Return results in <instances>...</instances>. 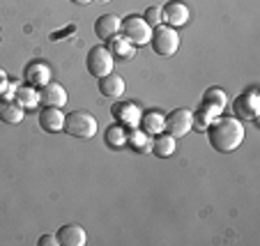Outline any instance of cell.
Here are the masks:
<instances>
[{"label": "cell", "mask_w": 260, "mask_h": 246, "mask_svg": "<svg viewBox=\"0 0 260 246\" xmlns=\"http://www.w3.org/2000/svg\"><path fill=\"white\" fill-rule=\"evenodd\" d=\"M175 148H177L175 138L168 136L166 131H161V133H157V136L152 138V148H150V152H152L154 157H159V159H168L173 152H175Z\"/></svg>", "instance_id": "19"}, {"label": "cell", "mask_w": 260, "mask_h": 246, "mask_svg": "<svg viewBox=\"0 0 260 246\" xmlns=\"http://www.w3.org/2000/svg\"><path fill=\"white\" fill-rule=\"evenodd\" d=\"M233 111H235L237 120H249V122H255L260 113V97L255 90L251 92H242L240 97L233 99Z\"/></svg>", "instance_id": "7"}, {"label": "cell", "mask_w": 260, "mask_h": 246, "mask_svg": "<svg viewBox=\"0 0 260 246\" xmlns=\"http://www.w3.org/2000/svg\"><path fill=\"white\" fill-rule=\"evenodd\" d=\"M55 237H58V244H62V246H83L88 241V235H85V230L79 223H64L55 232Z\"/></svg>", "instance_id": "12"}, {"label": "cell", "mask_w": 260, "mask_h": 246, "mask_svg": "<svg viewBox=\"0 0 260 246\" xmlns=\"http://www.w3.org/2000/svg\"><path fill=\"white\" fill-rule=\"evenodd\" d=\"M106 49L111 51L113 58H122V60H132L136 55V46L124 34H113L111 40H106Z\"/></svg>", "instance_id": "15"}, {"label": "cell", "mask_w": 260, "mask_h": 246, "mask_svg": "<svg viewBox=\"0 0 260 246\" xmlns=\"http://www.w3.org/2000/svg\"><path fill=\"white\" fill-rule=\"evenodd\" d=\"M191 115H193V129H198V131H205L207 124H210L214 118H219L214 111L207 109V106H203V103H201V109H198L196 113H191Z\"/></svg>", "instance_id": "24"}, {"label": "cell", "mask_w": 260, "mask_h": 246, "mask_svg": "<svg viewBox=\"0 0 260 246\" xmlns=\"http://www.w3.org/2000/svg\"><path fill=\"white\" fill-rule=\"evenodd\" d=\"M40 127L44 129L46 133H58L62 131L64 127V115L60 109H53V106H42L40 111Z\"/></svg>", "instance_id": "13"}, {"label": "cell", "mask_w": 260, "mask_h": 246, "mask_svg": "<svg viewBox=\"0 0 260 246\" xmlns=\"http://www.w3.org/2000/svg\"><path fill=\"white\" fill-rule=\"evenodd\" d=\"M25 81H28V85H32V88H42V85H46L51 81V69L49 64L44 62H32L28 69H25Z\"/></svg>", "instance_id": "18"}, {"label": "cell", "mask_w": 260, "mask_h": 246, "mask_svg": "<svg viewBox=\"0 0 260 246\" xmlns=\"http://www.w3.org/2000/svg\"><path fill=\"white\" fill-rule=\"evenodd\" d=\"M226 92L221 88H210L205 94H203V106H207V109H212L216 115H221V111L226 109Z\"/></svg>", "instance_id": "21"}, {"label": "cell", "mask_w": 260, "mask_h": 246, "mask_svg": "<svg viewBox=\"0 0 260 246\" xmlns=\"http://www.w3.org/2000/svg\"><path fill=\"white\" fill-rule=\"evenodd\" d=\"M62 131L74 138H92L97 133V118L90 111H72L69 115H64Z\"/></svg>", "instance_id": "3"}, {"label": "cell", "mask_w": 260, "mask_h": 246, "mask_svg": "<svg viewBox=\"0 0 260 246\" xmlns=\"http://www.w3.org/2000/svg\"><path fill=\"white\" fill-rule=\"evenodd\" d=\"M7 85H10V79H7V72L0 67V94H5Z\"/></svg>", "instance_id": "27"}, {"label": "cell", "mask_w": 260, "mask_h": 246, "mask_svg": "<svg viewBox=\"0 0 260 246\" xmlns=\"http://www.w3.org/2000/svg\"><path fill=\"white\" fill-rule=\"evenodd\" d=\"M0 40H3V30H0Z\"/></svg>", "instance_id": "30"}, {"label": "cell", "mask_w": 260, "mask_h": 246, "mask_svg": "<svg viewBox=\"0 0 260 246\" xmlns=\"http://www.w3.org/2000/svg\"><path fill=\"white\" fill-rule=\"evenodd\" d=\"M164 120H166V115H164V113L150 111V113L141 115V122H138V127H141L145 133H150V136H157V133L164 131Z\"/></svg>", "instance_id": "20"}, {"label": "cell", "mask_w": 260, "mask_h": 246, "mask_svg": "<svg viewBox=\"0 0 260 246\" xmlns=\"http://www.w3.org/2000/svg\"><path fill=\"white\" fill-rule=\"evenodd\" d=\"M14 99L23 106V109H37L40 106V92L32 85H19L14 92Z\"/></svg>", "instance_id": "22"}, {"label": "cell", "mask_w": 260, "mask_h": 246, "mask_svg": "<svg viewBox=\"0 0 260 246\" xmlns=\"http://www.w3.org/2000/svg\"><path fill=\"white\" fill-rule=\"evenodd\" d=\"M189 7L182 3V0H171V3H166V5L161 7V21L166 25H171V28H180V25H184L189 21Z\"/></svg>", "instance_id": "8"}, {"label": "cell", "mask_w": 260, "mask_h": 246, "mask_svg": "<svg viewBox=\"0 0 260 246\" xmlns=\"http://www.w3.org/2000/svg\"><path fill=\"white\" fill-rule=\"evenodd\" d=\"M37 244L40 246H58V237L55 235H42Z\"/></svg>", "instance_id": "26"}, {"label": "cell", "mask_w": 260, "mask_h": 246, "mask_svg": "<svg viewBox=\"0 0 260 246\" xmlns=\"http://www.w3.org/2000/svg\"><path fill=\"white\" fill-rule=\"evenodd\" d=\"M23 118H25V109H23V106H21L16 99L3 97V94H0V122L19 124Z\"/></svg>", "instance_id": "11"}, {"label": "cell", "mask_w": 260, "mask_h": 246, "mask_svg": "<svg viewBox=\"0 0 260 246\" xmlns=\"http://www.w3.org/2000/svg\"><path fill=\"white\" fill-rule=\"evenodd\" d=\"M120 32H122L134 46H145V44H150L152 28L145 23V19H143V16L129 14L127 19L120 23Z\"/></svg>", "instance_id": "4"}, {"label": "cell", "mask_w": 260, "mask_h": 246, "mask_svg": "<svg viewBox=\"0 0 260 246\" xmlns=\"http://www.w3.org/2000/svg\"><path fill=\"white\" fill-rule=\"evenodd\" d=\"M37 92H40V103L42 106L62 109L64 103H67V90H64L60 83H55V81H49V83L42 85Z\"/></svg>", "instance_id": "9"}, {"label": "cell", "mask_w": 260, "mask_h": 246, "mask_svg": "<svg viewBox=\"0 0 260 246\" xmlns=\"http://www.w3.org/2000/svg\"><path fill=\"white\" fill-rule=\"evenodd\" d=\"M120 16H115V14H102L97 21H94V34H97L99 40H111L113 34H118L120 32Z\"/></svg>", "instance_id": "16"}, {"label": "cell", "mask_w": 260, "mask_h": 246, "mask_svg": "<svg viewBox=\"0 0 260 246\" xmlns=\"http://www.w3.org/2000/svg\"><path fill=\"white\" fill-rule=\"evenodd\" d=\"M207 140L216 152H235L237 148L244 140V124L237 118H226V115H219L207 124Z\"/></svg>", "instance_id": "1"}, {"label": "cell", "mask_w": 260, "mask_h": 246, "mask_svg": "<svg viewBox=\"0 0 260 246\" xmlns=\"http://www.w3.org/2000/svg\"><path fill=\"white\" fill-rule=\"evenodd\" d=\"M124 88H127V85H124V79L118 74H113V72L99 79V92L108 99H120L124 94Z\"/></svg>", "instance_id": "14"}, {"label": "cell", "mask_w": 260, "mask_h": 246, "mask_svg": "<svg viewBox=\"0 0 260 246\" xmlns=\"http://www.w3.org/2000/svg\"><path fill=\"white\" fill-rule=\"evenodd\" d=\"M113 55L106 46H94L90 49L88 58H85V67H88V74H92L94 79H102V76L111 74L113 72Z\"/></svg>", "instance_id": "6"}, {"label": "cell", "mask_w": 260, "mask_h": 246, "mask_svg": "<svg viewBox=\"0 0 260 246\" xmlns=\"http://www.w3.org/2000/svg\"><path fill=\"white\" fill-rule=\"evenodd\" d=\"M143 19H145V23L150 25V28L159 25L161 23V7H147L145 14H143Z\"/></svg>", "instance_id": "25"}, {"label": "cell", "mask_w": 260, "mask_h": 246, "mask_svg": "<svg viewBox=\"0 0 260 246\" xmlns=\"http://www.w3.org/2000/svg\"><path fill=\"white\" fill-rule=\"evenodd\" d=\"M111 113H113V120L118 124H122V127L132 129V127H138V122H141V109H138L136 103L132 101H122V103H115L113 109H111Z\"/></svg>", "instance_id": "10"}, {"label": "cell", "mask_w": 260, "mask_h": 246, "mask_svg": "<svg viewBox=\"0 0 260 246\" xmlns=\"http://www.w3.org/2000/svg\"><path fill=\"white\" fill-rule=\"evenodd\" d=\"M127 145L138 154H147L152 148V140H150V133H145L143 129L132 127L127 129Z\"/></svg>", "instance_id": "17"}, {"label": "cell", "mask_w": 260, "mask_h": 246, "mask_svg": "<svg viewBox=\"0 0 260 246\" xmlns=\"http://www.w3.org/2000/svg\"><path fill=\"white\" fill-rule=\"evenodd\" d=\"M191 129H193V115H191V111H187V109L171 111V113L166 115V120H164V131H166L168 136H173L175 140L182 136H187Z\"/></svg>", "instance_id": "5"}, {"label": "cell", "mask_w": 260, "mask_h": 246, "mask_svg": "<svg viewBox=\"0 0 260 246\" xmlns=\"http://www.w3.org/2000/svg\"><path fill=\"white\" fill-rule=\"evenodd\" d=\"M150 44H152V51L157 55L171 58V55H175L177 49H180V34H177L175 28H171V25L159 23V25H154L152 28Z\"/></svg>", "instance_id": "2"}, {"label": "cell", "mask_w": 260, "mask_h": 246, "mask_svg": "<svg viewBox=\"0 0 260 246\" xmlns=\"http://www.w3.org/2000/svg\"><path fill=\"white\" fill-rule=\"evenodd\" d=\"M104 140H106L108 148H124L127 145V127H122V124H111V127L106 129V136H104Z\"/></svg>", "instance_id": "23"}, {"label": "cell", "mask_w": 260, "mask_h": 246, "mask_svg": "<svg viewBox=\"0 0 260 246\" xmlns=\"http://www.w3.org/2000/svg\"><path fill=\"white\" fill-rule=\"evenodd\" d=\"M72 3H76V5H90L92 0H72Z\"/></svg>", "instance_id": "28"}, {"label": "cell", "mask_w": 260, "mask_h": 246, "mask_svg": "<svg viewBox=\"0 0 260 246\" xmlns=\"http://www.w3.org/2000/svg\"><path fill=\"white\" fill-rule=\"evenodd\" d=\"M99 3H111V0H99Z\"/></svg>", "instance_id": "29"}]
</instances>
